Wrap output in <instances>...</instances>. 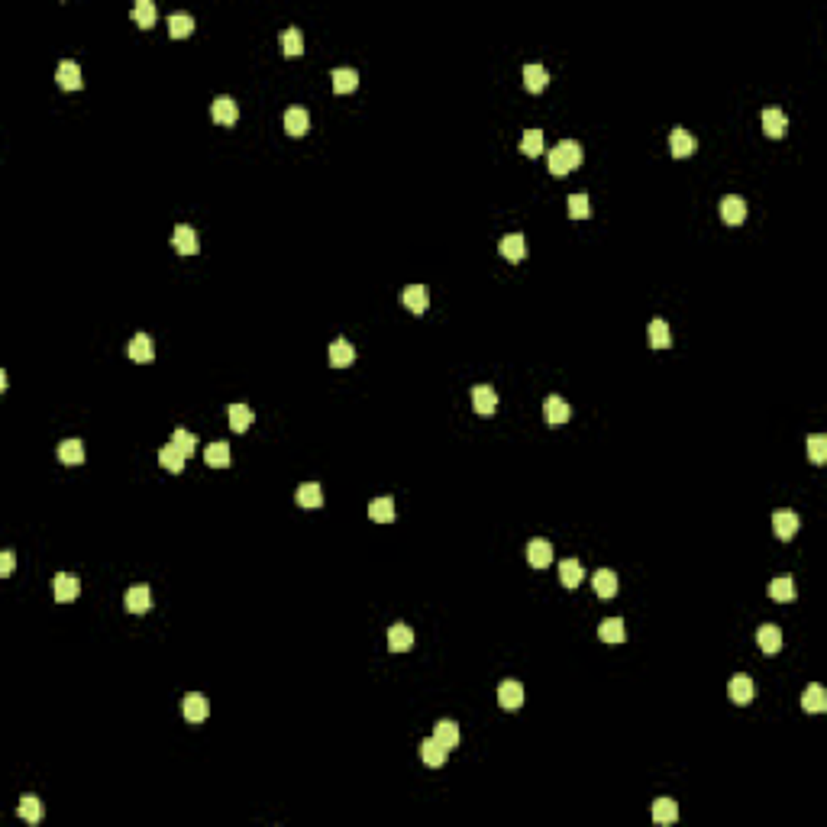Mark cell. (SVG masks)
Here are the masks:
<instances>
[{
  "label": "cell",
  "mask_w": 827,
  "mask_h": 827,
  "mask_svg": "<svg viewBox=\"0 0 827 827\" xmlns=\"http://www.w3.org/2000/svg\"><path fill=\"white\" fill-rule=\"evenodd\" d=\"M721 220L730 226H740L747 220V204H743L740 194H727L721 197Z\"/></svg>",
  "instance_id": "52a82bcc"
},
{
  "label": "cell",
  "mask_w": 827,
  "mask_h": 827,
  "mask_svg": "<svg viewBox=\"0 0 827 827\" xmlns=\"http://www.w3.org/2000/svg\"><path fill=\"white\" fill-rule=\"evenodd\" d=\"M401 301H404V307L411 310V314L421 317L423 310H427V304H430V295H427V288H423V285H407L404 295H401Z\"/></svg>",
  "instance_id": "2e32d148"
},
{
  "label": "cell",
  "mask_w": 827,
  "mask_h": 827,
  "mask_svg": "<svg viewBox=\"0 0 827 827\" xmlns=\"http://www.w3.org/2000/svg\"><path fill=\"white\" fill-rule=\"evenodd\" d=\"M653 821L656 824H675L679 821V805L673 799H656L653 801Z\"/></svg>",
  "instance_id": "e575fe53"
},
{
  "label": "cell",
  "mask_w": 827,
  "mask_h": 827,
  "mask_svg": "<svg viewBox=\"0 0 827 827\" xmlns=\"http://www.w3.org/2000/svg\"><path fill=\"white\" fill-rule=\"evenodd\" d=\"M369 517L375 520V524H391V520H394V501L391 498H375L369 505Z\"/></svg>",
  "instance_id": "b9f144b4"
},
{
  "label": "cell",
  "mask_w": 827,
  "mask_h": 827,
  "mask_svg": "<svg viewBox=\"0 0 827 827\" xmlns=\"http://www.w3.org/2000/svg\"><path fill=\"white\" fill-rule=\"evenodd\" d=\"M591 589H595V595L598 598H614L617 595V575L611 572V569H598L595 572V579H591Z\"/></svg>",
  "instance_id": "484cf974"
},
{
  "label": "cell",
  "mask_w": 827,
  "mask_h": 827,
  "mask_svg": "<svg viewBox=\"0 0 827 827\" xmlns=\"http://www.w3.org/2000/svg\"><path fill=\"white\" fill-rule=\"evenodd\" d=\"M184 463H188V456H184L178 446H162L159 449V465L165 472H175V475H178V472L184 469Z\"/></svg>",
  "instance_id": "f546056e"
},
{
  "label": "cell",
  "mask_w": 827,
  "mask_h": 827,
  "mask_svg": "<svg viewBox=\"0 0 827 827\" xmlns=\"http://www.w3.org/2000/svg\"><path fill=\"white\" fill-rule=\"evenodd\" d=\"M127 356L133 359V362H139V365L152 362V359H155V346H152V339H149L146 333H136V337L127 343Z\"/></svg>",
  "instance_id": "4fadbf2b"
},
{
  "label": "cell",
  "mask_w": 827,
  "mask_h": 827,
  "mask_svg": "<svg viewBox=\"0 0 827 827\" xmlns=\"http://www.w3.org/2000/svg\"><path fill=\"white\" fill-rule=\"evenodd\" d=\"M14 566H16V556L10 553V549H7V553H0V575H4V579L14 575Z\"/></svg>",
  "instance_id": "681fc988"
},
{
  "label": "cell",
  "mask_w": 827,
  "mask_h": 827,
  "mask_svg": "<svg viewBox=\"0 0 827 827\" xmlns=\"http://www.w3.org/2000/svg\"><path fill=\"white\" fill-rule=\"evenodd\" d=\"M498 705L507 711H517L524 705V685L520 682H501L498 688Z\"/></svg>",
  "instance_id": "ffe728a7"
},
{
  "label": "cell",
  "mask_w": 827,
  "mask_h": 827,
  "mask_svg": "<svg viewBox=\"0 0 827 827\" xmlns=\"http://www.w3.org/2000/svg\"><path fill=\"white\" fill-rule=\"evenodd\" d=\"M757 643H759V650H763L766 656H776V653L782 650V631H779L776 624H766V627H759V633H757Z\"/></svg>",
  "instance_id": "cb8c5ba5"
},
{
  "label": "cell",
  "mask_w": 827,
  "mask_h": 827,
  "mask_svg": "<svg viewBox=\"0 0 827 827\" xmlns=\"http://www.w3.org/2000/svg\"><path fill=\"white\" fill-rule=\"evenodd\" d=\"M58 459H62L65 465H81V463H85V443L78 440V436L62 440V443H58Z\"/></svg>",
  "instance_id": "44dd1931"
},
{
  "label": "cell",
  "mask_w": 827,
  "mask_h": 827,
  "mask_svg": "<svg viewBox=\"0 0 827 827\" xmlns=\"http://www.w3.org/2000/svg\"><path fill=\"white\" fill-rule=\"evenodd\" d=\"M527 562L533 569H549V562H553V543L543 540V537H533L527 543Z\"/></svg>",
  "instance_id": "5b68a950"
},
{
  "label": "cell",
  "mask_w": 827,
  "mask_h": 827,
  "mask_svg": "<svg viewBox=\"0 0 827 827\" xmlns=\"http://www.w3.org/2000/svg\"><path fill=\"white\" fill-rule=\"evenodd\" d=\"M669 152H673V159H688V155L695 152V139L685 130L675 127L673 133H669Z\"/></svg>",
  "instance_id": "4316f807"
},
{
  "label": "cell",
  "mask_w": 827,
  "mask_h": 827,
  "mask_svg": "<svg viewBox=\"0 0 827 827\" xmlns=\"http://www.w3.org/2000/svg\"><path fill=\"white\" fill-rule=\"evenodd\" d=\"M598 637H601L604 643H624V640H627L624 621H621V617H608V621H601V627H598Z\"/></svg>",
  "instance_id": "4dcf8cb0"
},
{
  "label": "cell",
  "mask_w": 827,
  "mask_h": 827,
  "mask_svg": "<svg viewBox=\"0 0 827 827\" xmlns=\"http://www.w3.org/2000/svg\"><path fill=\"white\" fill-rule=\"evenodd\" d=\"M446 757H449V750L443 747L440 740H433V737L421 743V759L430 766V769H440V766L446 763Z\"/></svg>",
  "instance_id": "7402d4cb"
},
{
  "label": "cell",
  "mask_w": 827,
  "mask_h": 827,
  "mask_svg": "<svg viewBox=\"0 0 827 827\" xmlns=\"http://www.w3.org/2000/svg\"><path fill=\"white\" fill-rule=\"evenodd\" d=\"M543 417H547V423L559 427V423H569V417H572V407H569L566 401L559 398V394H549V398L543 401Z\"/></svg>",
  "instance_id": "30bf717a"
},
{
  "label": "cell",
  "mask_w": 827,
  "mask_h": 827,
  "mask_svg": "<svg viewBox=\"0 0 827 827\" xmlns=\"http://www.w3.org/2000/svg\"><path fill=\"white\" fill-rule=\"evenodd\" d=\"M330 78H333V91H337V94H352L359 88L356 68H333V71H330Z\"/></svg>",
  "instance_id": "f1b7e54d"
},
{
  "label": "cell",
  "mask_w": 827,
  "mask_h": 827,
  "mask_svg": "<svg viewBox=\"0 0 827 827\" xmlns=\"http://www.w3.org/2000/svg\"><path fill=\"white\" fill-rule=\"evenodd\" d=\"M520 152H524L527 159L543 155V130H527L524 139H520Z\"/></svg>",
  "instance_id": "ee69618b"
},
{
  "label": "cell",
  "mask_w": 827,
  "mask_h": 827,
  "mask_svg": "<svg viewBox=\"0 0 827 827\" xmlns=\"http://www.w3.org/2000/svg\"><path fill=\"white\" fill-rule=\"evenodd\" d=\"M547 165H549L553 175H569V172H575L579 165H582V146H579L575 139H562L559 146L549 149Z\"/></svg>",
  "instance_id": "6da1fadb"
},
{
  "label": "cell",
  "mask_w": 827,
  "mask_h": 827,
  "mask_svg": "<svg viewBox=\"0 0 827 827\" xmlns=\"http://www.w3.org/2000/svg\"><path fill=\"white\" fill-rule=\"evenodd\" d=\"M278 46H281V52H285L288 58H297L304 52V36H301V29H285V33L278 36Z\"/></svg>",
  "instance_id": "8d00e7d4"
},
{
  "label": "cell",
  "mask_w": 827,
  "mask_h": 827,
  "mask_svg": "<svg viewBox=\"0 0 827 827\" xmlns=\"http://www.w3.org/2000/svg\"><path fill=\"white\" fill-rule=\"evenodd\" d=\"M226 414H230V427L236 430V433H246V430L253 427V411L246 404H230Z\"/></svg>",
  "instance_id": "ab89813d"
},
{
  "label": "cell",
  "mask_w": 827,
  "mask_h": 827,
  "mask_svg": "<svg viewBox=\"0 0 827 827\" xmlns=\"http://www.w3.org/2000/svg\"><path fill=\"white\" fill-rule=\"evenodd\" d=\"M808 456H811L814 465H824V459H827V436L824 433L808 436Z\"/></svg>",
  "instance_id": "bcb514c9"
},
{
  "label": "cell",
  "mask_w": 827,
  "mask_h": 827,
  "mask_svg": "<svg viewBox=\"0 0 827 827\" xmlns=\"http://www.w3.org/2000/svg\"><path fill=\"white\" fill-rule=\"evenodd\" d=\"M181 715L188 717L191 724H201V721H207V715H211V701L204 698L201 692H191V695H184V698H181Z\"/></svg>",
  "instance_id": "3957f363"
},
{
  "label": "cell",
  "mask_w": 827,
  "mask_h": 827,
  "mask_svg": "<svg viewBox=\"0 0 827 827\" xmlns=\"http://www.w3.org/2000/svg\"><path fill=\"white\" fill-rule=\"evenodd\" d=\"M582 562L579 559H562L559 562V582L566 585V589H579L582 585Z\"/></svg>",
  "instance_id": "d6a6232c"
},
{
  "label": "cell",
  "mask_w": 827,
  "mask_h": 827,
  "mask_svg": "<svg viewBox=\"0 0 827 827\" xmlns=\"http://www.w3.org/2000/svg\"><path fill=\"white\" fill-rule=\"evenodd\" d=\"M281 123H285V133L295 136V139L310 130V117H307V110H304V107H291V110H285Z\"/></svg>",
  "instance_id": "8fae6325"
},
{
  "label": "cell",
  "mask_w": 827,
  "mask_h": 827,
  "mask_svg": "<svg viewBox=\"0 0 827 827\" xmlns=\"http://www.w3.org/2000/svg\"><path fill=\"white\" fill-rule=\"evenodd\" d=\"M433 740H440L446 750H453L459 743V724L456 721H436L433 724Z\"/></svg>",
  "instance_id": "74e56055"
},
{
  "label": "cell",
  "mask_w": 827,
  "mask_h": 827,
  "mask_svg": "<svg viewBox=\"0 0 827 827\" xmlns=\"http://www.w3.org/2000/svg\"><path fill=\"white\" fill-rule=\"evenodd\" d=\"M78 595H81V582H78L75 575H68V572H58L56 579H52V598H56L58 604H68V601H75Z\"/></svg>",
  "instance_id": "7a4b0ae2"
},
{
  "label": "cell",
  "mask_w": 827,
  "mask_h": 827,
  "mask_svg": "<svg viewBox=\"0 0 827 827\" xmlns=\"http://www.w3.org/2000/svg\"><path fill=\"white\" fill-rule=\"evenodd\" d=\"M501 256L507 262H524L527 259V239L524 233H511V236L501 239Z\"/></svg>",
  "instance_id": "603a6c76"
},
{
  "label": "cell",
  "mask_w": 827,
  "mask_h": 827,
  "mask_svg": "<svg viewBox=\"0 0 827 827\" xmlns=\"http://www.w3.org/2000/svg\"><path fill=\"white\" fill-rule=\"evenodd\" d=\"M727 695H730V701H734V705H750L753 695H757V685H753L750 675H734V679H730V685H727Z\"/></svg>",
  "instance_id": "7c38bea8"
},
{
  "label": "cell",
  "mask_w": 827,
  "mask_h": 827,
  "mask_svg": "<svg viewBox=\"0 0 827 827\" xmlns=\"http://www.w3.org/2000/svg\"><path fill=\"white\" fill-rule=\"evenodd\" d=\"M799 527H801V517L795 511H789V507L772 514V530H776L779 540H792L795 533H799Z\"/></svg>",
  "instance_id": "277c9868"
},
{
  "label": "cell",
  "mask_w": 827,
  "mask_h": 827,
  "mask_svg": "<svg viewBox=\"0 0 827 827\" xmlns=\"http://www.w3.org/2000/svg\"><path fill=\"white\" fill-rule=\"evenodd\" d=\"M769 598L779 604H789L795 598V582L789 579V575H779V579H772L769 582Z\"/></svg>",
  "instance_id": "d590c367"
},
{
  "label": "cell",
  "mask_w": 827,
  "mask_h": 827,
  "mask_svg": "<svg viewBox=\"0 0 827 827\" xmlns=\"http://www.w3.org/2000/svg\"><path fill=\"white\" fill-rule=\"evenodd\" d=\"M524 85H527V91H530V94L547 91V85H549V71L543 68V65H527V68H524Z\"/></svg>",
  "instance_id": "83f0119b"
},
{
  "label": "cell",
  "mask_w": 827,
  "mask_h": 827,
  "mask_svg": "<svg viewBox=\"0 0 827 827\" xmlns=\"http://www.w3.org/2000/svg\"><path fill=\"white\" fill-rule=\"evenodd\" d=\"M123 608H127L130 614H146V611L152 608L149 585H133V589H127V595H123Z\"/></svg>",
  "instance_id": "9c48e42d"
},
{
  "label": "cell",
  "mask_w": 827,
  "mask_h": 827,
  "mask_svg": "<svg viewBox=\"0 0 827 827\" xmlns=\"http://www.w3.org/2000/svg\"><path fill=\"white\" fill-rule=\"evenodd\" d=\"M16 814H20L26 824H39V821H43V801L36 799V795H23L20 805H16Z\"/></svg>",
  "instance_id": "836d02e7"
},
{
  "label": "cell",
  "mask_w": 827,
  "mask_h": 827,
  "mask_svg": "<svg viewBox=\"0 0 827 827\" xmlns=\"http://www.w3.org/2000/svg\"><path fill=\"white\" fill-rule=\"evenodd\" d=\"M801 708L811 711V715H821V711H827V692H824V685L811 682V685L805 688V695H801Z\"/></svg>",
  "instance_id": "d4e9b609"
},
{
  "label": "cell",
  "mask_w": 827,
  "mask_h": 827,
  "mask_svg": "<svg viewBox=\"0 0 827 827\" xmlns=\"http://www.w3.org/2000/svg\"><path fill=\"white\" fill-rule=\"evenodd\" d=\"M566 207H569V217L585 220L589 217V194H569Z\"/></svg>",
  "instance_id": "c3c4849f"
},
{
  "label": "cell",
  "mask_w": 827,
  "mask_h": 827,
  "mask_svg": "<svg viewBox=\"0 0 827 827\" xmlns=\"http://www.w3.org/2000/svg\"><path fill=\"white\" fill-rule=\"evenodd\" d=\"M388 650L391 653H407L414 650V631L407 624H391L388 627Z\"/></svg>",
  "instance_id": "9a60e30c"
},
{
  "label": "cell",
  "mask_w": 827,
  "mask_h": 827,
  "mask_svg": "<svg viewBox=\"0 0 827 827\" xmlns=\"http://www.w3.org/2000/svg\"><path fill=\"white\" fill-rule=\"evenodd\" d=\"M172 446H178V449L184 453V456H191V453L197 449V436L191 433V430H181V427H178L175 433H172Z\"/></svg>",
  "instance_id": "7dc6e473"
},
{
  "label": "cell",
  "mask_w": 827,
  "mask_h": 827,
  "mask_svg": "<svg viewBox=\"0 0 827 827\" xmlns=\"http://www.w3.org/2000/svg\"><path fill=\"white\" fill-rule=\"evenodd\" d=\"M194 33V20L188 14H172L169 16V36L172 39H184V36Z\"/></svg>",
  "instance_id": "f6af8a7d"
},
{
  "label": "cell",
  "mask_w": 827,
  "mask_h": 827,
  "mask_svg": "<svg viewBox=\"0 0 827 827\" xmlns=\"http://www.w3.org/2000/svg\"><path fill=\"white\" fill-rule=\"evenodd\" d=\"M763 133L772 136V139H782V136L789 133V117H785L782 110H776V107H769V110L763 113Z\"/></svg>",
  "instance_id": "e0dca14e"
},
{
  "label": "cell",
  "mask_w": 827,
  "mask_h": 827,
  "mask_svg": "<svg viewBox=\"0 0 827 827\" xmlns=\"http://www.w3.org/2000/svg\"><path fill=\"white\" fill-rule=\"evenodd\" d=\"M56 81H58V88H65V91H81V88H85V78H81L78 62H62V65H58Z\"/></svg>",
  "instance_id": "5bb4252c"
},
{
  "label": "cell",
  "mask_w": 827,
  "mask_h": 827,
  "mask_svg": "<svg viewBox=\"0 0 827 827\" xmlns=\"http://www.w3.org/2000/svg\"><path fill=\"white\" fill-rule=\"evenodd\" d=\"M352 362H356V349H352V343H346V339H333V343H330V365H333V369H349Z\"/></svg>",
  "instance_id": "d6986e66"
},
{
  "label": "cell",
  "mask_w": 827,
  "mask_h": 827,
  "mask_svg": "<svg viewBox=\"0 0 827 827\" xmlns=\"http://www.w3.org/2000/svg\"><path fill=\"white\" fill-rule=\"evenodd\" d=\"M297 505L301 507H320L323 505V488L317 482H304L297 488Z\"/></svg>",
  "instance_id": "60d3db41"
},
{
  "label": "cell",
  "mask_w": 827,
  "mask_h": 827,
  "mask_svg": "<svg viewBox=\"0 0 827 827\" xmlns=\"http://www.w3.org/2000/svg\"><path fill=\"white\" fill-rule=\"evenodd\" d=\"M133 20H136V26H142V29L155 26V20H159V10H155L152 0H139V4H136V7H133Z\"/></svg>",
  "instance_id": "7bdbcfd3"
},
{
  "label": "cell",
  "mask_w": 827,
  "mask_h": 827,
  "mask_svg": "<svg viewBox=\"0 0 827 827\" xmlns=\"http://www.w3.org/2000/svg\"><path fill=\"white\" fill-rule=\"evenodd\" d=\"M650 346L653 349H669V346H673V330H669L666 320L650 323Z\"/></svg>",
  "instance_id": "f35d334b"
},
{
  "label": "cell",
  "mask_w": 827,
  "mask_h": 827,
  "mask_svg": "<svg viewBox=\"0 0 827 827\" xmlns=\"http://www.w3.org/2000/svg\"><path fill=\"white\" fill-rule=\"evenodd\" d=\"M204 463L211 465V469H226V465L233 463V453L226 443H211L207 446V453H204Z\"/></svg>",
  "instance_id": "1f68e13d"
},
{
  "label": "cell",
  "mask_w": 827,
  "mask_h": 827,
  "mask_svg": "<svg viewBox=\"0 0 827 827\" xmlns=\"http://www.w3.org/2000/svg\"><path fill=\"white\" fill-rule=\"evenodd\" d=\"M211 113H214V120H217V123H223V127H233V123L239 120V104H236L233 98H226V94H223V98L214 100Z\"/></svg>",
  "instance_id": "ac0fdd59"
},
{
  "label": "cell",
  "mask_w": 827,
  "mask_h": 827,
  "mask_svg": "<svg viewBox=\"0 0 827 827\" xmlns=\"http://www.w3.org/2000/svg\"><path fill=\"white\" fill-rule=\"evenodd\" d=\"M172 246H175V253H181V256H194L197 249H201L197 233L191 230L188 223H178L175 230H172Z\"/></svg>",
  "instance_id": "ba28073f"
},
{
  "label": "cell",
  "mask_w": 827,
  "mask_h": 827,
  "mask_svg": "<svg viewBox=\"0 0 827 827\" xmlns=\"http://www.w3.org/2000/svg\"><path fill=\"white\" fill-rule=\"evenodd\" d=\"M472 404H475L478 417H491L495 407H498V391H495L491 385H475V388H472Z\"/></svg>",
  "instance_id": "8992f818"
}]
</instances>
